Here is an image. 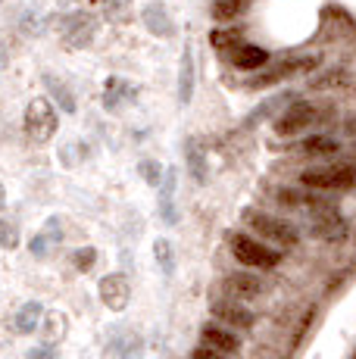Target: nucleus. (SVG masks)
<instances>
[{"label": "nucleus", "instance_id": "31", "mask_svg": "<svg viewBox=\"0 0 356 359\" xmlns=\"http://www.w3.org/2000/svg\"><path fill=\"white\" fill-rule=\"evenodd\" d=\"M32 359H53V353H50V350H35Z\"/></svg>", "mask_w": 356, "mask_h": 359}, {"label": "nucleus", "instance_id": "9", "mask_svg": "<svg viewBox=\"0 0 356 359\" xmlns=\"http://www.w3.org/2000/svg\"><path fill=\"white\" fill-rule=\"evenodd\" d=\"M310 231L316 234L319 241L334 244V241L347 238V222H344V216H341L334 206H325V210H319V212H313L310 216Z\"/></svg>", "mask_w": 356, "mask_h": 359}, {"label": "nucleus", "instance_id": "2", "mask_svg": "<svg viewBox=\"0 0 356 359\" xmlns=\"http://www.w3.org/2000/svg\"><path fill=\"white\" fill-rule=\"evenodd\" d=\"M228 247H231V257L241 262L244 269H275L282 262V250L266 241H259L256 234H244V231H231L228 234Z\"/></svg>", "mask_w": 356, "mask_h": 359}, {"label": "nucleus", "instance_id": "24", "mask_svg": "<svg viewBox=\"0 0 356 359\" xmlns=\"http://www.w3.org/2000/svg\"><path fill=\"white\" fill-rule=\"evenodd\" d=\"M153 253H156V259H160L163 272H172V266H175V259H172V244L160 238V241L153 244Z\"/></svg>", "mask_w": 356, "mask_h": 359}, {"label": "nucleus", "instance_id": "5", "mask_svg": "<svg viewBox=\"0 0 356 359\" xmlns=\"http://www.w3.org/2000/svg\"><path fill=\"white\" fill-rule=\"evenodd\" d=\"M60 128V116H57V107H53L47 97H35L25 109V135L32 141H50Z\"/></svg>", "mask_w": 356, "mask_h": 359}, {"label": "nucleus", "instance_id": "19", "mask_svg": "<svg viewBox=\"0 0 356 359\" xmlns=\"http://www.w3.org/2000/svg\"><path fill=\"white\" fill-rule=\"evenodd\" d=\"M250 0H213V19L216 22H231V19L244 16Z\"/></svg>", "mask_w": 356, "mask_h": 359}, {"label": "nucleus", "instance_id": "17", "mask_svg": "<svg viewBox=\"0 0 356 359\" xmlns=\"http://www.w3.org/2000/svg\"><path fill=\"white\" fill-rule=\"evenodd\" d=\"M191 94H194V53H191V47H184L182 72H178V100L191 103Z\"/></svg>", "mask_w": 356, "mask_h": 359}, {"label": "nucleus", "instance_id": "25", "mask_svg": "<svg viewBox=\"0 0 356 359\" xmlns=\"http://www.w3.org/2000/svg\"><path fill=\"white\" fill-rule=\"evenodd\" d=\"M19 244V231H16V225L13 222H0V247H16Z\"/></svg>", "mask_w": 356, "mask_h": 359}, {"label": "nucleus", "instance_id": "21", "mask_svg": "<svg viewBox=\"0 0 356 359\" xmlns=\"http://www.w3.org/2000/svg\"><path fill=\"white\" fill-rule=\"evenodd\" d=\"M41 303H25L22 309H19V316H16V328L22 331V334H32V331L38 328V319H41Z\"/></svg>", "mask_w": 356, "mask_h": 359}, {"label": "nucleus", "instance_id": "3", "mask_svg": "<svg viewBox=\"0 0 356 359\" xmlns=\"http://www.w3.org/2000/svg\"><path fill=\"white\" fill-rule=\"evenodd\" d=\"M300 184L310 191H350L356 184V163H328L300 172Z\"/></svg>", "mask_w": 356, "mask_h": 359}, {"label": "nucleus", "instance_id": "27", "mask_svg": "<svg viewBox=\"0 0 356 359\" xmlns=\"http://www.w3.org/2000/svg\"><path fill=\"white\" fill-rule=\"evenodd\" d=\"M72 259H75V266H78L81 272H85V269H91V266H94V259H97V250H94V247H85V250H78Z\"/></svg>", "mask_w": 356, "mask_h": 359}, {"label": "nucleus", "instance_id": "4", "mask_svg": "<svg viewBox=\"0 0 356 359\" xmlns=\"http://www.w3.org/2000/svg\"><path fill=\"white\" fill-rule=\"evenodd\" d=\"M319 63H322V57H316V53H306V57H285V60H278V63H269L263 72L253 75V79L247 81V88L250 91L275 88L278 81L291 79V75H297V72H310V69H316Z\"/></svg>", "mask_w": 356, "mask_h": 359}, {"label": "nucleus", "instance_id": "28", "mask_svg": "<svg viewBox=\"0 0 356 359\" xmlns=\"http://www.w3.org/2000/svg\"><path fill=\"white\" fill-rule=\"evenodd\" d=\"M141 175L147 178V184H160V163H153V160L141 163Z\"/></svg>", "mask_w": 356, "mask_h": 359}, {"label": "nucleus", "instance_id": "10", "mask_svg": "<svg viewBox=\"0 0 356 359\" xmlns=\"http://www.w3.org/2000/svg\"><path fill=\"white\" fill-rule=\"evenodd\" d=\"M222 291L225 297H235V300H256L266 294V285L253 272H228L222 278Z\"/></svg>", "mask_w": 356, "mask_h": 359}, {"label": "nucleus", "instance_id": "15", "mask_svg": "<svg viewBox=\"0 0 356 359\" xmlns=\"http://www.w3.org/2000/svg\"><path fill=\"white\" fill-rule=\"evenodd\" d=\"M63 34L72 47L88 44V38L94 34V19L88 16V13H72V16L63 22Z\"/></svg>", "mask_w": 356, "mask_h": 359}, {"label": "nucleus", "instance_id": "13", "mask_svg": "<svg viewBox=\"0 0 356 359\" xmlns=\"http://www.w3.org/2000/svg\"><path fill=\"white\" fill-rule=\"evenodd\" d=\"M100 297L109 309H125L128 306V297H132V287H128V278L122 275H107L100 281Z\"/></svg>", "mask_w": 356, "mask_h": 359}, {"label": "nucleus", "instance_id": "32", "mask_svg": "<svg viewBox=\"0 0 356 359\" xmlns=\"http://www.w3.org/2000/svg\"><path fill=\"white\" fill-rule=\"evenodd\" d=\"M4 63H6V47L0 44V66H4Z\"/></svg>", "mask_w": 356, "mask_h": 359}, {"label": "nucleus", "instance_id": "26", "mask_svg": "<svg viewBox=\"0 0 356 359\" xmlns=\"http://www.w3.org/2000/svg\"><path fill=\"white\" fill-rule=\"evenodd\" d=\"M334 85H347V75L344 72H325L313 81V88H334Z\"/></svg>", "mask_w": 356, "mask_h": 359}, {"label": "nucleus", "instance_id": "6", "mask_svg": "<svg viewBox=\"0 0 356 359\" xmlns=\"http://www.w3.org/2000/svg\"><path fill=\"white\" fill-rule=\"evenodd\" d=\"M272 200L291 212H310V216L325 210V206H334L331 200L319 197V191H310V188H303V184H300V188H294V184H278V188H272Z\"/></svg>", "mask_w": 356, "mask_h": 359}, {"label": "nucleus", "instance_id": "1", "mask_svg": "<svg viewBox=\"0 0 356 359\" xmlns=\"http://www.w3.org/2000/svg\"><path fill=\"white\" fill-rule=\"evenodd\" d=\"M244 225L256 234L259 241H266V244L278 247V250H285V247H297L300 244V231L294 222H287L282 216H272V212L266 210H256V206H250V210L241 212Z\"/></svg>", "mask_w": 356, "mask_h": 359}, {"label": "nucleus", "instance_id": "18", "mask_svg": "<svg viewBox=\"0 0 356 359\" xmlns=\"http://www.w3.org/2000/svg\"><path fill=\"white\" fill-rule=\"evenodd\" d=\"M210 44H213L216 53H228V57H231V53H235L244 41H241V32H238V29H216L213 34H210Z\"/></svg>", "mask_w": 356, "mask_h": 359}, {"label": "nucleus", "instance_id": "20", "mask_svg": "<svg viewBox=\"0 0 356 359\" xmlns=\"http://www.w3.org/2000/svg\"><path fill=\"white\" fill-rule=\"evenodd\" d=\"M44 85L50 88V94L60 100V107H63V113H75V97H72V91H66V85L57 79V75H50V72H47V75H44Z\"/></svg>", "mask_w": 356, "mask_h": 359}, {"label": "nucleus", "instance_id": "23", "mask_svg": "<svg viewBox=\"0 0 356 359\" xmlns=\"http://www.w3.org/2000/svg\"><path fill=\"white\" fill-rule=\"evenodd\" d=\"M188 169L197 182H207V160H203V147H188Z\"/></svg>", "mask_w": 356, "mask_h": 359}, {"label": "nucleus", "instance_id": "29", "mask_svg": "<svg viewBox=\"0 0 356 359\" xmlns=\"http://www.w3.org/2000/svg\"><path fill=\"white\" fill-rule=\"evenodd\" d=\"M191 359H225L219 350L207 347V344H200V347H194V353H191Z\"/></svg>", "mask_w": 356, "mask_h": 359}, {"label": "nucleus", "instance_id": "12", "mask_svg": "<svg viewBox=\"0 0 356 359\" xmlns=\"http://www.w3.org/2000/svg\"><path fill=\"white\" fill-rule=\"evenodd\" d=\"M300 154L310 156V160H331V156L341 154V141L331 135H310L300 141Z\"/></svg>", "mask_w": 356, "mask_h": 359}, {"label": "nucleus", "instance_id": "22", "mask_svg": "<svg viewBox=\"0 0 356 359\" xmlns=\"http://www.w3.org/2000/svg\"><path fill=\"white\" fill-rule=\"evenodd\" d=\"M135 97V88L128 85V81H122V79H109L107 81V107L109 109H116L122 103V97Z\"/></svg>", "mask_w": 356, "mask_h": 359}, {"label": "nucleus", "instance_id": "7", "mask_svg": "<svg viewBox=\"0 0 356 359\" xmlns=\"http://www.w3.org/2000/svg\"><path fill=\"white\" fill-rule=\"evenodd\" d=\"M316 119H319V109L310 100H294L285 107V113L278 116L272 128H275L278 137H294V135H303Z\"/></svg>", "mask_w": 356, "mask_h": 359}, {"label": "nucleus", "instance_id": "16", "mask_svg": "<svg viewBox=\"0 0 356 359\" xmlns=\"http://www.w3.org/2000/svg\"><path fill=\"white\" fill-rule=\"evenodd\" d=\"M141 19H144V25L156 34V38H166L169 29H172V25H169V13H166V6H163L160 0H153V4L144 6Z\"/></svg>", "mask_w": 356, "mask_h": 359}, {"label": "nucleus", "instance_id": "30", "mask_svg": "<svg viewBox=\"0 0 356 359\" xmlns=\"http://www.w3.org/2000/svg\"><path fill=\"white\" fill-rule=\"evenodd\" d=\"M32 253H35V257H41V253H47V238H44V234H38V238L32 241Z\"/></svg>", "mask_w": 356, "mask_h": 359}, {"label": "nucleus", "instance_id": "14", "mask_svg": "<svg viewBox=\"0 0 356 359\" xmlns=\"http://www.w3.org/2000/svg\"><path fill=\"white\" fill-rule=\"evenodd\" d=\"M231 66L244 69V72H259V69L269 66V53L256 44H241L235 53H231Z\"/></svg>", "mask_w": 356, "mask_h": 359}, {"label": "nucleus", "instance_id": "33", "mask_svg": "<svg viewBox=\"0 0 356 359\" xmlns=\"http://www.w3.org/2000/svg\"><path fill=\"white\" fill-rule=\"evenodd\" d=\"M4 200H6V194H4V184H0V206H4Z\"/></svg>", "mask_w": 356, "mask_h": 359}, {"label": "nucleus", "instance_id": "11", "mask_svg": "<svg viewBox=\"0 0 356 359\" xmlns=\"http://www.w3.org/2000/svg\"><path fill=\"white\" fill-rule=\"evenodd\" d=\"M200 344H207V347H213L219 350L222 356H235L238 353V347H241V341H238V334L231 328H225V325H207L200 331Z\"/></svg>", "mask_w": 356, "mask_h": 359}, {"label": "nucleus", "instance_id": "8", "mask_svg": "<svg viewBox=\"0 0 356 359\" xmlns=\"http://www.w3.org/2000/svg\"><path fill=\"white\" fill-rule=\"evenodd\" d=\"M210 313H213V319L225 328L250 331L253 322H256V316L244 306V300H235V297H216V300H210Z\"/></svg>", "mask_w": 356, "mask_h": 359}]
</instances>
